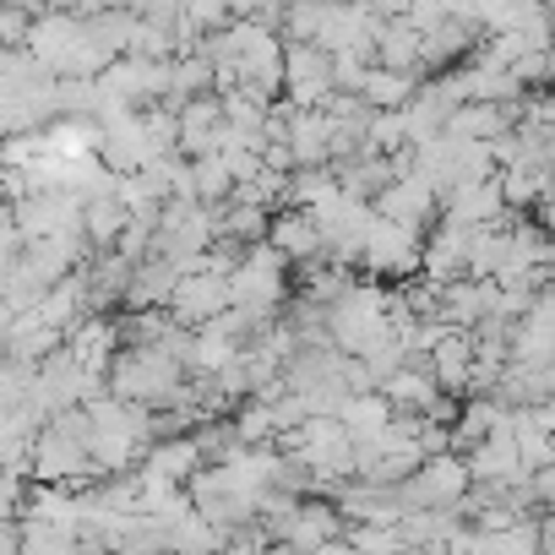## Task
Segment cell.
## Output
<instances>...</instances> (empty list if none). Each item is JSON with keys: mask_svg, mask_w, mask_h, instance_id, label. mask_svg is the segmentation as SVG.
<instances>
[{"mask_svg": "<svg viewBox=\"0 0 555 555\" xmlns=\"http://www.w3.org/2000/svg\"><path fill=\"white\" fill-rule=\"evenodd\" d=\"M360 267L371 278H414L420 272V229H403L371 207V223L360 234Z\"/></svg>", "mask_w": 555, "mask_h": 555, "instance_id": "1", "label": "cell"}, {"mask_svg": "<svg viewBox=\"0 0 555 555\" xmlns=\"http://www.w3.org/2000/svg\"><path fill=\"white\" fill-rule=\"evenodd\" d=\"M371 207H376L382 218L403 223V229H430V223L441 218V196H436V185H430L425 175H414V169L392 175V180L371 196Z\"/></svg>", "mask_w": 555, "mask_h": 555, "instance_id": "2", "label": "cell"}, {"mask_svg": "<svg viewBox=\"0 0 555 555\" xmlns=\"http://www.w3.org/2000/svg\"><path fill=\"white\" fill-rule=\"evenodd\" d=\"M223 306H229V284H223L218 272H180L175 289H169V300H164V311H169L175 327H202V322H212Z\"/></svg>", "mask_w": 555, "mask_h": 555, "instance_id": "3", "label": "cell"}, {"mask_svg": "<svg viewBox=\"0 0 555 555\" xmlns=\"http://www.w3.org/2000/svg\"><path fill=\"white\" fill-rule=\"evenodd\" d=\"M468 457V479H485V485H522V457H517V441H512V430L506 425H495L490 436H479L474 447H463Z\"/></svg>", "mask_w": 555, "mask_h": 555, "instance_id": "4", "label": "cell"}, {"mask_svg": "<svg viewBox=\"0 0 555 555\" xmlns=\"http://www.w3.org/2000/svg\"><path fill=\"white\" fill-rule=\"evenodd\" d=\"M261 240L284 256L289 267L322 256V229H317V218H311L306 207H278V212H267V234H261Z\"/></svg>", "mask_w": 555, "mask_h": 555, "instance_id": "5", "label": "cell"}, {"mask_svg": "<svg viewBox=\"0 0 555 555\" xmlns=\"http://www.w3.org/2000/svg\"><path fill=\"white\" fill-rule=\"evenodd\" d=\"M506 212L501 191H495V175L490 180H457L441 191V218L447 223H463V229H479V223H495Z\"/></svg>", "mask_w": 555, "mask_h": 555, "instance_id": "6", "label": "cell"}, {"mask_svg": "<svg viewBox=\"0 0 555 555\" xmlns=\"http://www.w3.org/2000/svg\"><path fill=\"white\" fill-rule=\"evenodd\" d=\"M126 229V202L109 191V196H82V240L93 250L115 245V234Z\"/></svg>", "mask_w": 555, "mask_h": 555, "instance_id": "7", "label": "cell"}, {"mask_svg": "<svg viewBox=\"0 0 555 555\" xmlns=\"http://www.w3.org/2000/svg\"><path fill=\"white\" fill-rule=\"evenodd\" d=\"M371 109H398L409 93H414V72H392V66H365V77H360V88H354Z\"/></svg>", "mask_w": 555, "mask_h": 555, "instance_id": "8", "label": "cell"}, {"mask_svg": "<svg viewBox=\"0 0 555 555\" xmlns=\"http://www.w3.org/2000/svg\"><path fill=\"white\" fill-rule=\"evenodd\" d=\"M202 463V447H196V436H169V441H147V468L142 474H158V479H180L185 485V474Z\"/></svg>", "mask_w": 555, "mask_h": 555, "instance_id": "9", "label": "cell"}, {"mask_svg": "<svg viewBox=\"0 0 555 555\" xmlns=\"http://www.w3.org/2000/svg\"><path fill=\"white\" fill-rule=\"evenodd\" d=\"M185 169H191V196L196 202H223L234 191V180H229L218 153H196V158H185Z\"/></svg>", "mask_w": 555, "mask_h": 555, "instance_id": "10", "label": "cell"}, {"mask_svg": "<svg viewBox=\"0 0 555 555\" xmlns=\"http://www.w3.org/2000/svg\"><path fill=\"white\" fill-rule=\"evenodd\" d=\"M398 147H409L398 109H371L365 115V131H360V153H398Z\"/></svg>", "mask_w": 555, "mask_h": 555, "instance_id": "11", "label": "cell"}, {"mask_svg": "<svg viewBox=\"0 0 555 555\" xmlns=\"http://www.w3.org/2000/svg\"><path fill=\"white\" fill-rule=\"evenodd\" d=\"M44 7H55V12H88V0H44Z\"/></svg>", "mask_w": 555, "mask_h": 555, "instance_id": "12", "label": "cell"}]
</instances>
